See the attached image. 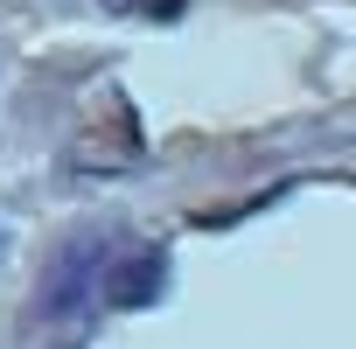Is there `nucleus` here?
<instances>
[{"label":"nucleus","mask_w":356,"mask_h":349,"mask_svg":"<svg viewBox=\"0 0 356 349\" xmlns=\"http://www.w3.org/2000/svg\"><path fill=\"white\" fill-rule=\"evenodd\" d=\"M98 245H105V238H70V252L49 266V293H42V314H77V307L91 300V266L105 259Z\"/></svg>","instance_id":"2"},{"label":"nucleus","mask_w":356,"mask_h":349,"mask_svg":"<svg viewBox=\"0 0 356 349\" xmlns=\"http://www.w3.org/2000/svg\"><path fill=\"white\" fill-rule=\"evenodd\" d=\"M98 293H105V307H154V300L168 293V252H161V245L119 252V259L105 266Z\"/></svg>","instance_id":"1"},{"label":"nucleus","mask_w":356,"mask_h":349,"mask_svg":"<svg viewBox=\"0 0 356 349\" xmlns=\"http://www.w3.org/2000/svg\"><path fill=\"white\" fill-rule=\"evenodd\" d=\"M8 245H15V238H8V224H0V266H8Z\"/></svg>","instance_id":"4"},{"label":"nucleus","mask_w":356,"mask_h":349,"mask_svg":"<svg viewBox=\"0 0 356 349\" xmlns=\"http://www.w3.org/2000/svg\"><path fill=\"white\" fill-rule=\"evenodd\" d=\"M105 8H112V15H140V22H175L189 0H105Z\"/></svg>","instance_id":"3"}]
</instances>
